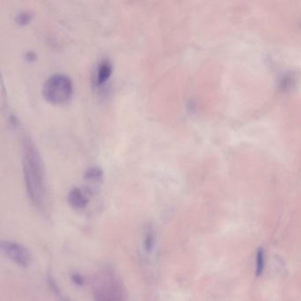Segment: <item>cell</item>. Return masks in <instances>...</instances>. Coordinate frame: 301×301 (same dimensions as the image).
Returning a JSON list of instances; mask_svg holds the SVG:
<instances>
[{
	"instance_id": "1",
	"label": "cell",
	"mask_w": 301,
	"mask_h": 301,
	"mask_svg": "<svg viewBox=\"0 0 301 301\" xmlns=\"http://www.w3.org/2000/svg\"><path fill=\"white\" fill-rule=\"evenodd\" d=\"M22 166L27 196L41 213H47L49 196L44 164L37 147L29 137H24L22 140Z\"/></svg>"
},
{
	"instance_id": "2",
	"label": "cell",
	"mask_w": 301,
	"mask_h": 301,
	"mask_svg": "<svg viewBox=\"0 0 301 301\" xmlns=\"http://www.w3.org/2000/svg\"><path fill=\"white\" fill-rule=\"evenodd\" d=\"M93 291L95 301H127L125 285L111 267L103 269L95 276Z\"/></svg>"
},
{
	"instance_id": "3",
	"label": "cell",
	"mask_w": 301,
	"mask_h": 301,
	"mask_svg": "<svg viewBox=\"0 0 301 301\" xmlns=\"http://www.w3.org/2000/svg\"><path fill=\"white\" fill-rule=\"evenodd\" d=\"M74 84L70 77L63 74L51 75L44 82L43 95L53 105H64L72 98Z\"/></svg>"
},
{
	"instance_id": "4",
	"label": "cell",
	"mask_w": 301,
	"mask_h": 301,
	"mask_svg": "<svg viewBox=\"0 0 301 301\" xmlns=\"http://www.w3.org/2000/svg\"><path fill=\"white\" fill-rule=\"evenodd\" d=\"M0 248L7 257L20 267H26L30 265V252L23 245L14 241H1Z\"/></svg>"
},
{
	"instance_id": "5",
	"label": "cell",
	"mask_w": 301,
	"mask_h": 301,
	"mask_svg": "<svg viewBox=\"0 0 301 301\" xmlns=\"http://www.w3.org/2000/svg\"><path fill=\"white\" fill-rule=\"evenodd\" d=\"M91 194V189H89L88 187H74L68 193V203L75 210H84L85 208L88 206Z\"/></svg>"
},
{
	"instance_id": "6",
	"label": "cell",
	"mask_w": 301,
	"mask_h": 301,
	"mask_svg": "<svg viewBox=\"0 0 301 301\" xmlns=\"http://www.w3.org/2000/svg\"><path fill=\"white\" fill-rule=\"evenodd\" d=\"M156 246V231L152 224H147L143 231L142 247L147 254H151Z\"/></svg>"
},
{
	"instance_id": "7",
	"label": "cell",
	"mask_w": 301,
	"mask_h": 301,
	"mask_svg": "<svg viewBox=\"0 0 301 301\" xmlns=\"http://www.w3.org/2000/svg\"><path fill=\"white\" fill-rule=\"evenodd\" d=\"M112 64L109 60L102 61L95 72V83L97 86H103L112 76Z\"/></svg>"
},
{
	"instance_id": "8",
	"label": "cell",
	"mask_w": 301,
	"mask_h": 301,
	"mask_svg": "<svg viewBox=\"0 0 301 301\" xmlns=\"http://www.w3.org/2000/svg\"><path fill=\"white\" fill-rule=\"evenodd\" d=\"M84 178L85 180L91 182H100L103 179V171L99 167H90L85 172Z\"/></svg>"
},
{
	"instance_id": "9",
	"label": "cell",
	"mask_w": 301,
	"mask_h": 301,
	"mask_svg": "<svg viewBox=\"0 0 301 301\" xmlns=\"http://www.w3.org/2000/svg\"><path fill=\"white\" fill-rule=\"evenodd\" d=\"M47 282L49 288L53 292V294L56 296V298H58V301H68L64 297V294L62 293L60 289L58 288V284H56L54 278H52L51 276H48Z\"/></svg>"
},
{
	"instance_id": "10",
	"label": "cell",
	"mask_w": 301,
	"mask_h": 301,
	"mask_svg": "<svg viewBox=\"0 0 301 301\" xmlns=\"http://www.w3.org/2000/svg\"><path fill=\"white\" fill-rule=\"evenodd\" d=\"M264 270V252L262 248H259L256 254V277H260Z\"/></svg>"
},
{
	"instance_id": "11",
	"label": "cell",
	"mask_w": 301,
	"mask_h": 301,
	"mask_svg": "<svg viewBox=\"0 0 301 301\" xmlns=\"http://www.w3.org/2000/svg\"><path fill=\"white\" fill-rule=\"evenodd\" d=\"M72 281L74 282L75 285H78V286H82L84 284V278L78 273L72 275Z\"/></svg>"
},
{
	"instance_id": "12",
	"label": "cell",
	"mask_w": 301,
	"mask_h": 301,
	"mask_svg": "<svg viewBox=\"0 0 301 301\" xmlns=\"http://www.w3.org/2000/svg\"><path fill=\"white\" fill-rule=\"evenodd\" d=\"M29 20V15L27 14H22L21 15H20V19H19V21H20L21 23H23V21H28Z\"/></svg>"
}]
</instances>
